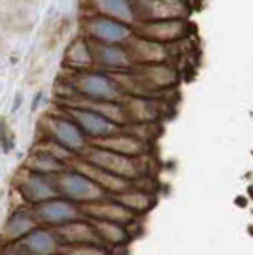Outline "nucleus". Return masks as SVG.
Masks as SVG:
<instances>
[{"label": "nucleus", "mask_w": 253, "mask_h": 255, "mask_svg": "<svg viewBox=\"0 0 253 255\" xmlns=\"http://www.w3.org/2000/svg\"><path fill=\"white\" fill-rule=\"evenodd\" d=\"M137 22L186 19L189 6L185 0H132Z\"/></svg>", "instance_id": "nucleus-1"}, {"label": "nucleus", "mask_w": 253, "mask_h": 255, "mask_svg": "<svg viewBox=\"0 0 253 255\" xmlns=\"http://www.w3.org/2000/svg\"><path fill=\"white\" fill-rule=\"evenodd\" d=\"M88 158L91 164L97 166L110 174H115L118 177L129 180L139 175V167L132 159V156H126L121 153H116V151L97 147L91 150Z\"/></svg>", "instance_id": "nucleus-2"}, {"label": "nucleus", "mask_w": 253, "mask_h": 255, "mask_svg": "<svg viewBox=\"0 0 253 255\" xmlns=\"http://www.w3.org/2000/svg\"><path fill=\"white\" fill-rule=\"evenodd\" d=\"M137 32L140 37L153 40L158 43L178 42L188 35V21L186 19H166V21H148L140 22Z\"/></svg>", "instance_id": "nucleus-3"}, {"label": "nucleus", "mask_w": 253, "mask_h": 255, "mask_svg": "<svg viewBox=\"0 0 253 255\" xmlns=\"http://www.w3.org/2000/svg\"><path fill=\"white\" fill-rule=\"evenodd\" d=\"M89 35L100 43H124L132 37L131 24L116 21L107 16H94L88 22Z\"/></svg>", "instance_id": "nucleus-4"}, {"label": "nucleus", "mask_w": 253, "mask_h": 255, "mask_svg": "<svg viewBox=\"0 0 253 255\" xmlns=\"http://www.w3.org/2000/svg\"><path fill=\"white\" fill-rule=\"evenodd\" d=\"M78 90L88 99L97 102L99 101L116 102L121 96L120 90H118V85L113 80L104 74H97V72L82 74L78 77Z\"/></svg>", "instance_id": "nucleus-5"}, {"label": "nucleus", "mask_w": 253, "mask_h": 255, "mask_svg": "<svg viewBox=\"0 0 253 255\" xmlns=\"http://www.w3.org/2000/svg\"><path fill=\"white\" fill-rule=\"evenodd\" d=\"M72 117L78 128L92 137H108L118 131V125L94 109H75Z\"/></svg>", "instance_id": "nucleus-6"}, {"label": "nucleus", "mask_w": 253, "mask_h": 255, "mask_svg": "<svg viewBox=\"0 0 253 255\" xmlns=\"http://www.w3.org/2000/svg\"><path fill=\"white\" fill-rule=\"evenodd\" d=\"M61 187L64 193L80 201H96L104 198V188L97 185L88 175L80 172H69L61 179Z\"/></svg>", "instance_id": "nucleus-7"}, {"label": "nucleus", "mask_w": 253, "mask_h": 255, "mask_svg": "<svg viewBox=\"0 0 253 255\" xmlns=\"http://www.w3.org/2000/svg\"><path fill=\"white\" fill-rule=\"evenodd\" d=\"M129 48L128 53L131 56L132 61L137 62H144V64H158V62H164L168 58V51L163 43L153 42V40H148L145 37H131L129 40Z\"/></svg>", "instance_id": "nucleus-8"}, {"label": "nucleus", "mask_w": 253, "mask_h": 255, "mask_svg": "<svg viewBox=\"0 0 253 255\" xmlns=\"http://www.w3.org/2000/svg\"><path fill=\"white\" fill-rule=\"evenodd\" d=\"M92 61L99 62L100 66L110 69H128L131 67L132 59L128 50L118 43H100L92 48Z\"/></svg>", "instance_id": "nucleus-9"}, {"label": "nucleus", "mask_w": 253, "mask_h": 255, "mask_svg": "<svg viewBox=\"0 0 253 255\" xmlns=\"http://www.w3.org/2000/svg\"><path fill=\"white\" fill-rule=\"evenodd\" d=\"M51 129L54 139L64 148L78 150L84 145L83 131L74 122H69L66 118H54L51 122Z\"/></svg>", "instance_id": "nucleus-10"}, {"label": "nucleus", "mask_w": 253, "mask_h": 255, "mask_svg": "<svg viewBox=\"0 0 253 255\" xmlns=\"http://www.w3.org/2000/svg\"><path fill=\"white\" fill-rule=\"evenodd\" d=\"M94 2H96V6L102 16H107V18L126 24L137 22L132 0H94Z\"/></svg>", "instance_id": "nucleus-11"}, {"label": "nucleus", "mask_w": 253, "mask_h": 255, "mask_svg": "<svg viewBox=\"0 0 253 255\" xmlns=\"http://www.w3.org/2000/svg\"><path fill=\"white\" fill-rule=\"evenodd\" d=\"M38 215L42 217V220L54 223V225H59V223H69L77 219V209L67 203V201H50V203H43L38 207Z\"/></svg>", "instance_id": "nucleus-12"}, {"label": "nucleus", "mask_w": 253, "mask_h": 255, "mask_svg": "<svg viewBox=\"0 0 253 255\" xmlns=\"http://www.w3.org/2000/svg\"><path fill=\"white\" fill-rule=\"evenodd\" d=\"M142 77H144L145 83L152 88H170L178 82V75L175 69L164 62L148 64L144 69Z\"/></svg>", "instance_id": "nucleus-13"}, {"label": "nucleus", "mask_w": 253, "mask_h": 255, "mask_svg": "<svg viewBox=\"0 0 253 255\" xmlns=\"http://www.w3.org/2000/svg\"><path fill=\"white\" fill-rule=\"evenodd\" d=\"M99 147L116 151L126 156H139L145 151L144 142L132 137V135H108V137H102L99 142Z\"/></svg>", "instance_id": "nucleus-14"}, {"label": "nucleus", "mask_w": 253, "mask_h": 255, "mask_svg": "<svg viewBox=\"0 0 253 255\" xmlns=\"http://www.w3.org/2000/svg\"><path fill=\"white\" fill-rule=\"evenodd\" d=\"M88 212L96 217L97 220H108V222H115V223H128L134 219V212L129 211L128 207H124L123 204H94L91 206Z\"/></svg>", "instance_id": "nucleus-15"}, {"label": "nucleus", "mask_w": 253, "mask_h": 255, "mask_svg": "<svg viewBox=\"0 0 253 255\" xmlns=\"http://www.w3.org/2000/svg\"><path fill=\"white\" fill-rule=\"evenodd\" d=\"M24 196L30 201H45V199H50L54 196V188L51 187V183L43 177V174L35 172L30 174L27 180L24 182Z\"/></svg>", "instance_id": "nucleus-16"}, {"label": "nucleus", "mask_w": 253, "mask_h": 255, "mask_svg": "<svg viewBox=\"0 0 253 255\" xmlns=\"http://www.w3.org/2000/svg\"><path fill=\"white\" fill-rule=\"evenodd\" d=\"M64 236H69L72 243L77 244H100V236L97 235L96 228L88 223H72L67 228L61 230Z\"/></svg>", "instance_id": "nucleus-17"}, {"label": "nucleus", "mask_w": 253, "mask_h": 255, "mask_svg": "<svg viewBox=\"0 0 253 255\" xmlns=\"http://www.w3.org/2000/svg\"><path fill=\"white\" fill-rule=\"evenodd\" d=\"M26 247L32 255H51L54 252V239L48 231L34 230L26 239Z\"/></svg>", "instance_id": "nucleus-18"}, {"label": "nucleus", "mask_w": 253, "mask_h": 255, "mask_svg": "<svg viewBox=\"0 0 253 255\" xmlns=\"http://www.w3.org/2000/svg\"><path fill=\"white\" fill-rule=\"evenodd\" d=\"M92 227L96 228L102 241H107L112 244H121L128 239V233H126L120 223L108 222V220H97V222H94Z\"/></svg>", "instance_id": "nucleus-19"}, {"label": "nucleus", "mask_w": 253, "mask_h": 255, "mask_svg": "<svg viewBox=\"0 0 253 255\" xmlns=\"http://www.w3.org/2000/svg\"><path fill=\"white\" fill-rule=\"evenodd\" d=\"M118 203L128 207L129 211L136 212H145L153 204V199L150 198L144 191H121V195L116 196Z\"/></svg>", "instance_id": "nucleus-20"}, {"label": "nucleus", "mask_w": 253, "mask_h": 255, "mask_svg": "<svg viewBox=\"0 0 253 255\" xmlns=\"http://www.w3.org/2000/svg\"><path fill=\"white\" fill-rule=\"evenodd\" d=\"M30 227H32L30 215L24 211H18L6 225V235L10 238H21L29 233Z\"/></svg>", "instance_id": "nucleus-21"}, {"label": "nucleus", "mask_w": 253, "mask_h": 255, "mask_svg": "<svg viewBox=\"0 0 253 255\" xmlns=\"http://www.w3.org/2000/svg\"><path fill=\"white\" fill-rule=\"evenodd\" d=\"M70 255H110L105 252L99 244H80L78 247H74Z\"/></svg>", "instance_id": "nucleus-22"}, {"label": "nucleus", "mask_w": 253, "mask_h": 255, "mask_svg": "<svg viewBox=\"0 0 253 255\" xmlns=\"http://www.w3.org/2000/svg\"><path fill=\"white\" fill-rule=\"evenodd\" d=\"M42 99H43V93H42V91H38V93H37V94L34 96V101H32V107H30V110H32V112H37V109H38V106H40Z\"/></svg>", "instance_id": "nucleus-23"}, {"label": "nucleus", "mask_w": 253, "mask_h": 255, "mask_svg": "<svg viewBox=\"0 0 253 255\" xmlns=\"http://www.w3.org/2000/svg\"><path fill=\"white\" fill-rule=\"evenodd\" d=\"M21 104H22V94H16V98H14V102H13V107H11V112L13 114H16V110H19L21 107Z\"/></svg>", "instance_id": "nucleus-24"}, {"label": "nucleus", "mask_w": 253, "mask_h": 255, "mask_svg": "<svg viewBox=\"0 0 253 255\" xmlns=\"http://www.w3.org/2000/svg\"><path fill=\"white\" fill-rule=\"evenodd\" d=\"M3 142H5V122L0 120V143L3 145Z\"/></svg>", "instance_id": "nucleus-25"}]
</instances>
